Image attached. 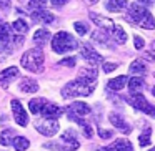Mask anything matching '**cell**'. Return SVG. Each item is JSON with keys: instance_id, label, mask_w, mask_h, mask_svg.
<instances>
[{"instance_id": "cell-11", "label": "cell", "mask_w": 155, "mask_h": 151, "mask_svg": "<svg viewBox=\"0 0 155 151\" xmlns=\"http://www.w3.org/2000/svg\"><path fill=\"white\" fill-rule=\"evenodd\" d=\"M42 116L45 118V120H57L58 116H60L64 111H62V108L60 106H57L55 103H45L44 105V108H42Z\"/></svg>"}, {"instance_id": "cell-23", "label": "cell", "mask_w": 155, "mask_h": 151, "mask_svg": "<svg viewBox=\"0 0 155 151\" xmlns=\"http://www.w3.org/2000/svg\"><path fill=\"white\" fill-rule=\"evenodd\" d=\"M15 136H17V134L12 130H5L4 133L0 134V144H2V146H10V144L14 143Z\"/></svg>"}, {"instance_id": "cell-30", "label": "cell", "mask_w": 155, "mask_h": 151, "mask_svg": "<svg viewBox=\"0 0 155 151\" xmlns=\"http://www.w3.org/2000/svg\"><path fill=\"white\" fill-rule=\"evenodd\" d=\"M78 77H84V78H90V80H97V70L95 68H84L80 71Z\"/></svg>"}, {"instance_id": "cell-12", "label": "cell", "mask_w": 155, "mask_h": 151, "mask_svg": "<svg viewBox=\"0 0 155 151\" xmlns=\"http://www.w3.org/2000/svg\"><path fill=\"white\" fill-rule=\"evenodd\" d=\"M98 151H134V146H132V143L128 140L120 138V140H115L110 146L100 148Z\"/></svg>"}, {"instance_id": "cell-36", "label": "cell", "mask_w": 155, "mask_h": 151, "mask_svg": "<svg viewBox=\"0 0 155 151\" xmlns=\"http://www.w3.org/2000/svg\"><path fill=\"white\" fill-rule=\"evenodd\" d=\"M143 57L147 58V60H150V61H152V60H155V57H153V55H152V53H145Z\"/></svg>"}, {"instance_id": "cell-33", "label": "cell", "mask_w": 155, "mask_h": 151, "mask_svg": "<svg viewBox=\"0 0 155 151\" xmlns=\"http://www.w3.org/2000/svg\"><path fill=\"white\" fill-rule=\"evenodd\" d=\"M134 42H135V48H137V50H142V48H143V45H145L143 38H140L138 35H135V37H134Z\"/></svg>"}, {"instance_id": "cell-17", "label": "cell", "mask_w": 155, "mask_h": 151, "mask_svg": "<svg viewBox=\"0 0 155 151\" xmlns=\"http://www.w3.org/2000/svg\"><path fill=\"white\" fill-rule=\"evenodd\" d=\"M90 17L102 30H112V28H114V22L108 20V18H104V17H100V15H97V14H90Z\"/></svg>"}, {"instance_id": "cell-15", "label": "cell", "mask_w": 155, "mask_h": 151, "mask_svg": "<svg viewBox=\"0 0 155 151\" xmlns=\"http://www.w3.org/2000/svg\"><path fill=\"white\" fill-rule=\"evenodd\" d=\"M32 17H34V22H42V24H52L54 22V15L50 12H47L45 8L34 10L32 12Z\"/></svg>"}, {"instance_id": "cell-14", "label": "cell", "mask_w": 155, "mask_h": 151, "mask_svg": "<svg viewBox=\"0 0 155 151\" xmlns=\"http://www.w3.org/2000/svg\"><path fill=\"white\" fill-rule=\"evenodd\" d=\"M67 111H70V113H74V115H77V116L82 118V116L90 113V106H88L87 103H84V101H74V103L67 108Z\"/></svg>"}, {"instance_id": "cell-28", "label": "cell", "mask_w": 155, "mask_h": 151, "mask_svg": "<svg viewBox=\"0 0 155 151\" xmlns=\"http://www.w3.org/2000/svg\"><path fill=\"white\" fill-rule=\"evenodd\" d=\"M128 70L132 71V73H135V75H143L145 71V65H143V61L142 60H134L130 63V68H128Z\"/></svg>"}, {"instance_id": "cell-21", "label": "cell", "mask_w": 155, "mask_h": 151, "mask_svg": "<svg viewBox=\"0 0 155 151\" xmlns=\"http://www.w3.org/2000/svg\"><path fill=\"white\" fill-rule=\"evenodd\" d=\"M127 7H128V2H125V0H117V2L110 0V2L105 4V8H107L108 12H120V10H124V8H127Z\"/></svg>"}, {"instance_id": "cell-38", "label": "cell", "mask_w": 155, "mask_h": 151, "mask_svg": "<svg viewBox=\"0 0 155 151\" xmlns=\"http://www.w3.org/2000/svg\"><path fill=\"white\" fill-rule=\"evenodd\" d=\"M152 93H153V96H155V87H153V88H152Z\"/></svg>"}, {"instance_id": "cell-16", "label": "cell", "mask_w": 155, "mask_h": 151, "mask_svg": "<svg viewBox=\"0 0 155 151\" xmlns=\"http://www.w3.org/2000/svg\"><path fill=\"white\" fill-rule=\"evenodd\" d=\"M143 87H145V81L138 77H134V78L128 80V91H130V95H135V93H138V91H142Z\"/></svg>"}, {"instance_id": "cell-39", "label": "cell", "mask_w": 155, "mask_h": 151, "mask_svg": "<svg viewBox=\"0 0 155 151\" xmlns=\"http://www.w3.org/2000/svg\"><path fill=\"white\" fill-rule=\"evenodd\" d=\"M148 151H155V148H153V149H148Z\"/></svg>"}, {"instance_id": "cell-31", "label": "cell", "mask_w": 155, "mask_h": 151, "mask_svg": "<svg viewBox=\"0 0 155 151\" xmlns=\"http://www.w3.org/2000/svg\"><path fill=\"white\" fill-rule=\"evenodd\" d=\"M74 28L77 30L78 35H85V33H87V30H88L87 25H85L84 22H75V24H74Z\"/></svg>"}, {"instance_id": "cell-10", "label": "cell", "mask_w": 155, "mask_h": 151, "mask_svg": "<svg viewBox=\"0 0 155 151\" xmlns=\"http://www.w3.org/2000/svg\"><path fill=\"white\" fill-rule=\"evenodd\" d=\"M108 120H110V123L114 124V126L117 128V130H120L122 133H125V134L130 133V130H132L130 124H128L127 121H125V118L122 116V115H118V113H115V111H114V113L108 115Z\"/></svg>"}, {"instance_id": "cell-35", "label": "cell", "mask_w": 155, "mask_h": 151, "mask_svg": "<svg viewBox=\"0 0 155 151\" xmlns=\"http://www.w3.org/2000/svg\"><path fill=\"white\" fill-rule=\"evenodd\" d=\"M117 68V63H104V71L105 73H110Z\"/></svg>"}, {"instance_id": "cell-37", "label": "cell", "mask_w": 155, "mask_h": 151, "mask_svg": "<svg viewBox=\"0 0 155 151\" xmlns=\"http://www.w3.org/2000/svg\"><path fill=\"white\" fill-rule=\"evenodd\" d=\"M4 60V50H2V47H0V61Z\"/></svg>"}, {"instance_id": "cell-34", "label": "cell", "mask_w": 155, "mask_h": 151, "mask_svg": "<svg viewBox=\"0 0 155 151\" xmlns=\"http://www.w3.org/2000/svg\"><path fill=\"white\" fill-rule=\"evenodd\" d=\"M98 134H100V138H104V140H108V138L114 136L112 131H107V130H104V128H98Z\"/></svg>"}, {"instance_id": "cell-6", "label": "cell", "mask_w": 155, "mask_h": 151, "mask_svg": "<svg viewBox=\"0 0 155 151\" xmlns=\"http://www.w3.org/2000/svg\"><path fill=\"white\" fill-rule=\"evenodd\" d=\"M127 101L135 108V110L142 111V113H147L148 116L155 118V106H152V105L145 100V96L142 93H135V95L127 96Z\"/></svg>"}, {"instance_id": "cell-7", "label": "cell", "mask_w": 155, "mask_h": 151, "mask_svg": "<svg viewBox=\"0 0 155 151\" xmlns=\"http://www.w3.org/2000/svg\"><path fill=\"white\" fill-rule=\"evenodd\" d=\"M35 128H37L38 133H42L44 136H54L58 131V121L57 120H37L35 121Z\"/></svg>"}, {"instance_id": "cell-2", "label": "cell", "mask_w": 155, "mask_h": 151, "mask_svg": "<svg viewBox=\"0 0 155 151\" xmlns=\"http://www.w3.org/2000/svg\"><path fill=\"white\" fill-rule=\"evenodd\" d=\"M127 20H130L132 24L138 25L142 28L147 30H153L155 28V20L152 17V14L140 4H130L127 12Z\"/></svg>"}, {"instance_id": "cell-22", "label": "cell", "mask_w": 155, "mask_h": 151, "mask_svg": "<svg viewBox=\"0 0 155 151\" xmlns=\"http://www.w3.org/2000/svg\"><path fill=\"white\" fill-rule=\"evenodd\" d=\"M112 35H114V38H115L117 43H125V42H127V33H125V30L120 27V25H114Z\"/></svg>"}, {"instance_id": "cell-27", "label": "cell", "mask_w": 155, "mask_h": 151, "mask_svg": "<svg viewBox=\"0 0 155 151\" xmlns=\"http://www.w3.org/2000/svg\"><path fill=\"white\" fill-rule=\"evenodd\" d=\"M28 144H30V143H28L27 138L18 136V134H17V136H15V140H14V143H12V146H14L17 151H25L28 148Z\"/></svg>"}, {"instance_id": "cell-3", "label": "cell", "mask_w": 155, "mask_h": 151, "mask_svg": "<svg viewBox=\"0 0 155 151\" xmlns=\"http://www.w3.org/2000/svg\"><path fill=\"white\" fill-rule=\"evenodd\" d=\"M77 47H78V42L75 40L70 33H67V32H58L54 37V40H52V48H54V52L55 53H60V55L68 53V52L75 50Z\"/></svg>"}, {"instance_id": "cell-1", "label": "cell", "mask_w": 155, "mask_h": 151, "mask_svg": "<svg viewBox=\"0 0 155 151\" xmlns=\"http://www.w3.org/2000/svg\"><path fill=\"white\" fill-rule=\"evenodd\" d=\"M97 83L95 80H90V78H84L78 77L77 80L67 83L64 88H62V96L64 98H75V96H88L92 91L95 90Z\"/></svg>"}, {"instance_id": "cell-13", "label": "cell", "mask_w": 155, "mask_h": 151, "mask_svg": "<svg viewBox=\"0 0 155 151\" xmlns=\"http://www.w3.org/2000/svg\"><path fill=\"white\" fill-rule=\"evenodd\" d=\"M17 77H18V68L17 67H10V68H7V70H4L0 73V87L7 88L8 85H10V81L15 80Z\"/></svg>"}, {"instance_id": "cell-5", "label": "cell", "mask_w": 155, "mask_h": 151, "mask_svg": "<svg viewBox=\"0 0 155 151\" xmlns=\"http://www.w3.org/2000/svg\"><path fill=\"white\" fill-rule=\"evenodd\" d=\"M44 146L45 148H54V149H57V151H75V149H78L80 143H78V140H77L74 131L67 130L60 136L58 141H55V143H45Z\"/></svg>"}, {"instance_id": "cell-19", "label": "cell", "mask_w": 155, "mask_h": 151, "mask_svg": "<svg viewBox=\"0 0 155 151\" xmlns=\"http://www.w3.org/2000/svg\"><path fill=\"white\" fill-rule=\"evenodd\" d=\"M12 28H14L12 32H14L15 37H22V35H24L25 32L28 30V25H27V22H25L24 18H18V20H15V22H14Z\"/></svg>"}, {"instance_id": "cell-24", "label": "cell", "mask_w": 155, "mask_h": 151, "mask_svg": "<svg viewBox=\"0 0 155 151\" xmlns=\"http://www.w3.org/2000/svg\"><path fill=\"white\" fill-rule=\"evenodd\" d=\"M125 83H127V77H124V75H122V77L112 78V80L108 81V88L117 91V90H122V88L125 87Z\"/></svg>"}, {"instance_id": "cell-29", "label": "cell", "mask_w": 155, "mask_h": 151, "mask_svg": "<svg viewBox=\"0 0 155 151\" xmlns=\"http://www.w3.org/2000/svg\"><path fill=\"white\" fill-rule=\"evenodd\" d=\"M150 134H152V128L147 126L143 130V133L140 134V138H138V143H140V146H148L150 144Z\"/></svg>"}, {"instance_id": "cell-4", "label": "cell", "mask_w": 155, "mask_h": 151, "mask_svg": "<svg viewBox=\"0 0 155 151\" xmlns=\"http://www.w3.org/2000/svg\"><path fill=\"white\" fill-rule=\"evenodd\" d=\"M22 67L34 73L42 71L44 70V52L40 48H32V50L25 52L22 57Z\"/></svg>"}, {"instance_id": "cell-8", "label": "cell", "mask_w": 155, "mask_h": 151, "mask_svg": "<svg viewBox=\"0 0 155 151\" xmlns=\"http://www.w3.org/2000/svg\"><path fill=\"white\" fill-rule=\"evenodd\" d=\"M80 55L88 61V63H92V65L104 63V58L100 57V53H98V52L94 50V47H92L90 43H84V45H82V47H80Z\"/></svg>"}, {"instance_id": "cell-32", "label": "cell", "mask_w": 155, "mask_h": 151, "mask_svg": "<svg viewBox=\"0 0 155 151\" xmlns=\"http://www.w3.org/2000/svg\"><path fill=\"white\" fill-rule=\"evenodd\" d=\"M75 57H68V58H64V60L58 61V65H62V67H75Z\"/></svg>"}, {"instance_id": "cell-9", "label": "cell", "mask_w": 155, "mask_h": 151, "mask_svg": "<svg viewBox=\"0 0 155 151\" xmlns=\"http://www.w3.org/2000/svg\"><path fill=\"white\" fill-rule=\"evenodd\" d=\"M12 111H14V118H15V123H18L20 126H27L28 123V116H27V111L24 110L22 103L18 100H12Z\"/></svg>"}, {"instance_id": "cell-20", "label": "cell", "mask_w": 155, "mask_h": 151, "mask_svg": "<svg viewBox=\"0 0 155 151\" xmlns=\"http://www.w3.org/2000/svg\"><path fill=\"white\" fill-rule=\"evenodd\" d=\"M50 40V32L48 30H45V28H42V30H37L35 32V35H34V42L37 45H42L44 47L47 42Z\"/></svg>"}, {"instance_id": "cell-18", "label": "cell", "mask_w": 155, "mask_h": 151, "mask_svg": "<svg viewBox=\"0 0 155 151\" xmlns=\"http://www.w3.org/2000/svg\"><path fill=\"white\" fill-rule=\"evenodd\" d=\"M20 90L24 91V93H35V91L38 90V85L35 80H30V78H24V80L20 81Z\"/></svg>"}, {"instance_id": "cell-26", "label": "cell", "mask_w": 155, "mask_h": 151, "mask_svg": "<svg viewBox=\"0 0 155 151\" xmlns=\"http://www.w3.org/2000/svg\"><path fill=\"white\" fill-rule=\"evenodd\" d=\"M92 40L100 43V45H104V47H108V37L104 30H95L94 33H92Z\"/></svg>"}, {"instance_id": "cell-25", "label": "cell", "mask_w": 155, "mask_h": 151, "mask_svg": "<svg viewBox=\"0 0 155 151\" xmlns=\"http://www.w3.org/2000/svg\"><path fill=\"white\" fill-rule=\"evenodd\" d=\"M45 103H47V101L42 100V98H34V100L28 101V108H30V111L34 115H37V113H40V111H42V108H44Z\"/></svg>"}]
</instances>
